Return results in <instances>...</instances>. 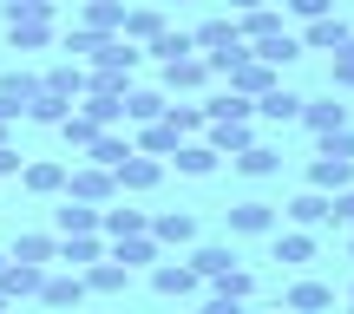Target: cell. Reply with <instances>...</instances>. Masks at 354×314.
I'll list each match as a JSON object with an SVG mask.
<instances>
[{
    "label": "cell",
    "mask_w": 354,
    "mask_h": 314,
    "mask_svg": "<svg viewBox=\"0 0 354 314\" xmlns=\"http://www.w3.org/2000/svg\"><path fill=\"white\" fill-rule=\"evenodd\" d=\"M197 86H210V59H203V52L165 59V92H197Z\"/></svg>",
    "instance_id": "obj_12"
},
{
    "label": "cell",
    "mask_w": 354,
    "mask_h": 314,
    "mask_svg": "<svg viewBox=\"0 0 354 314\" xmlns=\"http://www.w3.org/2000/svg\"><path fill=\"white\" fill-rule=\"evenodd\" d=\"M171 164H177V170H184V177H210V170H216V164H223V157L210 151V138H184V144H177V151H171Z\"/></svg>",
    "instance_id": "obj_22"
},
{
    "label": "cell",
    "mask_w": 354,
    "mask_h": 314,
    "mask_svg": "<svg viewBox=\"0 0 354 314\" xmlns=\"http://www.w3.org/2000/svg\"><path fill=\"white\" fill-rule=\"evenodd\" d=\"M210 288H216V295H236V302H250V295H256V275H250L243 262H230L223 275H210Z\"/></svg>",
    "instance_id": "obj_40"
},
{
    "label": "cell",
    "mask_w": 354,
    "mask_h": 314,
    "mask_svg": "<svg viewBox=\"0 0 354 314\" xmlns=\"http://www.w3.org/2000/svg\"><path fill=\"white\" fill-rule=\"evenodd\" d=\"M105 255V242H99V229H92V236H59V255H53V262H66V268H92Z\"/></svg>",
    "instance_id": "obj_25"
},
{
    "label": "cell",
    "mask_w": 354,
    "mask_h": 314,
    "mask_svg": "<svg viewBox=\"0 0 354 314\" xmlns=\"http://www.w3.org/2000/svg\"><path fill=\"white\" fill-rule=\"evenodd\" d=\"M256 59H263V66H276V72H282V66H295V59H302V39H295L289 33V26H282V33H269V39H256Z\"/></svg>",
    "instance_id": "obj_23"
},
{
    "label": "cell",
    "mask_w": 354,
    "mask_h": 314,
    "mask_svg": "<svg viewBox=\"0 0 354 314\" xmlns=\"http://www.w3.org/2000/svg\"><path fill=\"white\" fill-rule=\"evenodd\" d=\"M125 151H131V138H125V131L112 125V131H99V138L86 144V164H105V170H112V164L125 157Z\"/></svg>",
    "instance_id": "obj_36"
},
{
    "label": "cell",
    "mask_w": 354,
    "mask_h": 314,
    "mask_svg": "<svg viewBox=\"0 0 354 314\" xmlns=\"http://www.w3.org/2000/svg\"><path fill=\"white\" fill-rule=\"evenodd\" d=\"M354 184V157H328V151H315V164H308V190H348Z\"/></svg>",
    "instance_id": "obj_13"
},
{
    "label": "cell",
    "mask_w": 354,
    "mask_h": 314,
    "mask_svg": "<svg viewBox=\"0 0 354 314\" xmlns=\"http://www.w3.org/2000/svg\"><path fill=\"white\" fill-rule=\"evenodd\" d=\"M295 39H302V52L308 46H315V52H335V46H348V39H354V20L322 13V20H302V33H295Z\"/></svg>",
    "instance_id": "obj_4"
},
{
    "label": "cell",
    "mask_w": 354,
    "mask_h": 314,
    "mask_svg": "<svg viewBox=\"0 0 354 314\" xmlns=\"http://www.w3.org/2000/svg\"><path fill=\"white\" fill-rule=\"evenodd\" d=\"M165 118L177 125V138H197V131L210 125V112H203V105H165Z\"/></svg>",
    "instance_id": "obj_42"
},
{
    "label": "cell",
    "mask_w": 354,
    "mask_h": 314,
    "mask_svg": "<svg viewBox=\"0 0 354 314\" xmlns=\"http://www.w3.org/2000/svg\"><path fill=\"white\" fill-rule=\"evenodd\" d=\"M243 308H250V302H236V295H216V288H210L197 314H243Z\"/></svg>",
    "instance_id": "obj_49"
},
{
    "label": "cell",
    "mask_w": 354,
    "mask_h": 314,
    "mask_svg": "<svg viewBox=\"0 0 354 314\" xmlns=\"http://www.w3.org/2000/svg\"><path fill=\"white\" fill-rule=\"evenodd\" d=\"M0 262H7V255H0Z\"/></svg>",
    "instance_id": "obj_60"
},
{
    "label": "cell",
    "mask_w": 354,
    "mask_h": 314,
    "mask_svg": "<svg viewBox=\"0 0 354 314\" xmlns=\"http://www.w3.org/2000/svg\"><path fill=\"white\" fill-rule=\"evenodd\" d=\"M112 177H118V190H158V177H165V157H145L138 144H131V151L112 164Z\"/></svg>",
    "instance_id": "obj_3"
},
{
    "label": "cell",
    "mask_w": 354,
    "mask_h": 314,
    "mask_svg": "<svg viewBox=\"0 0 354 314\" xmlns=\"http://www.w3.org/2000/svg\"><path fill=\"white\" fill-rule=\"evenodd\" d=\"M335 86L354 92V39H348V46H335Z\"/></svg>",
    "instance_id": "obj_48"
},
{
    "label": "cell",
    "mask_w": 354,
    "mask_h": 314,
    "mask_svg": "<svg viewBox=\"0 0 354 314\" xmlns=\"http://www.w3.org/2000/svg\"><path fill=\"white\" fill-rule=\"evenodd\" d=\"M39 92H53V99H86V66L79 59H66V66H53V72H39Z\"/></svg>",
    "instance_id": "obj_19"
},
{
    "label": "cell",
    "mask_w": 354,
    "mask_h": 314,
    "mask_svg": "<svg viewBox=\"0 0 354 314\" xmlns=\"http://www.w3.org/2000/svg\"><path fill=\"white\" fill-rule=\"evenodd\" d=\"M53 131H59V138L73 144V151H86V144L99 138L105 125H99V118H92V112H79V105H73V112H66V118H59V125H53Z\"/></svg>",
    "instance_id": "obj_29"
},
{
    "label": "cell",
    "mask_w": 354,
    "mask_h": 314,
    "mask_svg": "<svg viewBox=\"0 0 354 314\" xmlns=\"http://www.w3.org/2000/svg\"><path fill=\"white\" fill-rule=\"evenodd\" d=\"M7 20H53V0H0Z\"/></svg>",
    "instance_id": "obj_44"
},
{
    "label": "cell",
    "mask_w": 354,
    "mask_h": 314,
    "mask_svg": "<svg viewBox=\"0 0 354 314\" xmlns=\"http://www.w3.org/2000/svg\"><path fill=\"white\" fill-rule=\"evenodd\" d=\"M66 197H79V203H112L118 197V177L105 170V164H79V170H66Z\"/></svg>",
    "instance_id": "obj_1"
},
{
    "label": "cell",
    "mask_w": 354,
    "mask_h": 314,
    "mask_svg": "<svg viewBox=\"0 0 354 314\" xmlns=\"http://www.w3.org/2000/svg\"><path fill=\"white\" fill-rule=\"evenodd\" d=\"M177 144H184V138H177L171 118H151V125H138V151H145V157H171Z\"/></svg>",
    "instance_id": "obj_27"
},
{
    "label": "cell",
    "mask_w": 354,
    "mask_h": 314,
    "mask_svg": "<svg viewBox=\"0 0 354 314\" xmlns=\"http://www.w3.org/2000/svg\"><path fill=\"white\" fill-rule=\"evenodd\" d=\"M0 308H7V295H0Z\"/></svg>",
    "instance_id": "obj_56"
},
{
    "label": "cell",
    "mask_w": 354,
    "mask_h": 314,
    "mask_svg": "<svg viewBox=\"0 0 354 314\" xmlns=\"http://www.w3.org/2000/svg\"><path fill=\"white\" fill-rule=\"evenodd\" d=\"M66 112H73V99H53V92H33V99H26V118H33V125H59Z\"/></svg>",
    "instance_id": "obj_41"
},
{
    "label": "cell",
    "mask_w": 354,
    "mask_h": 314,
    "mask_svg": "<svg viewBox=\"0 0 354 314\" xmlns=\"http://www.w3.org/2000/svg\"><path fill=\"white\" fill-rule=\"evenodd\" d=\"M243 314H276V308H243Z\"/></svg>",
    "instance_id": "obj_53"
},
{
    "label": "cell",
    "mask_w": 354,
    "mask_h": 314,
    "mask_svg": "<svg viewBox=\"0 0 354 314\" xmlns=\"http://www.w3.org/2000/svg\"><path fill=\"white\" fill-rule=\"evenodd\" d=\"M203 131H210V151L216 157H236L243 144H256V118H210Z\"/></svg>",
    "instance_id": "obj_6"
},
{
    "label": "cell",
    "mask_w": 354,
    "mask_h": 314,
    "mask_svg": "<svg viewBox=\"0 0 354 314\" xmlns=\"http://www.w3.org/2000/svg\"><path fill=\"white\" fill-rule=\"evenodd\" d=\"M295 125H308V138H328V131L348 125V105H335V99H302V118H295Z\"/></svg>",
    "instance_id": "obj_16"
},
{
    "label": "cell",
    "mask_w": 354,
    "mask_h": 314,
    "mask_svg": "<svg viewBox=\"0 0 354 314\" xmlns=\"http://www.w3.org/2000/svg\"><path fill=\"white\" fill-rule=\"evenodd\" d=\"M276 229V210H269L263 197H243L236 210H230V236H269Z\"/></svg>",
    "instance_id": "obj_15"
},
{
    "label": "cell",
    "mask_w": 354,
    "mask_h": 314,
    "mask_svg": "<svg viewBox=\"0 0 354 314\" xmlns=\"http://www.w3.org/2000/svg\"><path fill=\"white\" fill-rule=\"evenodd\" d=\"M348 255H354V229H348Z\"/></svg>",
    "instance_id": "obj_54"
},
{
    "label": "cell",
    "mask_w": 354,
    "mask_h": 314,
    "mask_svg": "<svg viewBox=\"0 0 354 314\" xmlns=\"http://www.w3.org/2000/svg\"><path fill=\"white\" fill-rule=\"evenodd\" d=\"M151 236H158V249H190V242H197V216L190 210H158Z\"/></svg>",
    "instance_id": "obj_7"
},
{
    "label": "cell",
    "mask_w": 354,
    "mask_h": 314,
    "mask_svg": "<svg viewBox=\"0 0 354 314\" xmlns=\"http://www.w3.org/2000/svg\"><path fill=\"white\" fill-rule=\"evenodd\" d=\"M289 229H328V190H302V197H289Z\"/></svg>",
    "instance_id": "obj_17"
},
{
    "label": "cell",
    "mask_w": 354,
    "mask_h": 314,
    "mask_svg": "<svg viewBox=\"0 0 354 314\" xmlns=\"http://www.w3.org/2000/svg\"><path fill=\"white\" fill-rule=\"evenodd\" d=\"M20 184L33 190V197H59V190H66V164H26Z\"/></svg>",
    "instance_id": "obj_34"
},
{
    "label": "cell",
    "mask_w": 354,
    "mask_h": 314,
    "mask_svg": "<svg viewBox=\"0 0 354 314\" xmlns=\"http://www.w3.org/2000/svg\"><path fill=\"white\" fill-rule=\"evenodd\" d=\"M158 7H177V0H158Z\"/></svg>",
    "instance_id": "obj_55"
},
{
    "label": "cell",
    "mask_w": 354,
    "mask_h": 314,
    "mask_svg": "<svg viewBox=\"0 0 354 314\" xmlns=\"http://www.w3.org/2000/svg\"><path fill=\"white\" fill-rule=\"evenodd\" d=\"M53 255H59V236H46V229H26V236H13V262H39V268H46Z\"/></svg>",
    "instance_id": "obj_28"
},
{
    "label": "cell",
    "mask_w": 354,
    "mask_h": 314,
    "mask_svg": "<svg viewBox=\"0 0 354 314\" xmlns=\"http://www.w3.org/2000/svg\"><path fill=\"white\" fill-rule=\"evenodd\" d=\"M328 223H335V229H354V184L328 197Z\"/></svg>",
    "instance_id": "obj_45"
},
{
    "label": "cell",
    "mask_w": 354,
    "mask_h": 314,
    "mask_svg": "<svg viewBox=\"0 0 354 314\" xmlns=\"http://www.w3.org/2000/svg\"><path fill=\"white\" fill-rule=\"evenodd\" d=\"M151 288L158 295H171V302H184V295H197L203 288V275L190 262H151Z\"/></svg>",
    "instance_id": "obj_8"
},
{
    "label": "cell",
    "mask_w": 354,
    "mask_h": 314,
    "mask_svg": "<svg viewBox=\"0 0 354 314\" xmlns=\"http://www.w3.org/2000/svg\"><path fill=\"white\" fill-rule=\"evenodd\" d=\"M39 282H46V268L39 262H0V295H7V302H20V295H39Z\"/></svg>",
    "instance_id": "obj_18"
},
{
    "label": "cell",
    "mask_w": 354,
    "mask_h": 314,
    "mask_svg": "<svg viewBox=\"0 0 354 314\" xmlns=\"http://www.w3.org/2000/svg\"><path fill=\"white\" fill-rule=\"evenodd\" d=\"M230 20H236V33H243V46H256V39H269V33H282V13L269 7H250V13H230Z\"/></svg>",
    "instance_id": "obj_24"
},
{
    "label": "cell",
    "mask_w": 354,
    "mask_h": 314,
    "mask_svg": "<svg viewBox=\"0 0 354 314\" xmlns=\"http://www.w3.org/2000/svg\"><path fill=\"white\" fill-rule=\"evenodd\" d=\"M99 210H105V203H79V197H66L59 210H53V236H92V229H99Z\"/></svg>",
    "instance_id": "obj_9"
},
{
    "label": "cell",
    "mask_w": 354,
    "mask_h": 314,
    "mask_svg": "<svg viewBox=\"0 0 354 314\" xmlns=\"http://www.w3.org/2000/svg\"><path fill=\"white\" fill-rule=\"evenodd\" d=\"M53 39V20H7V46L13 52H39Z\"/></svg>",
    "instance_id": "obj_32"
},
{
    "label": "cell",
    "mask_w": 354,
    "mask_h": 314,
    "mask_svg": "<svg viewBox=\"0 0 354 314\" xmlns=\"http://www.w3.org/2000/svg\"><path fill=\"white\" fill-rule=\"evenodd\" d=\"M190 46H197V52H236V46H243V33H236V20L223 13V20H203L197 33H190Z\"/></svg>",
    "instance_id": "obj_21"
},
{
    "label": "cell",
    "mask_w": 354,
    "mask_h": 314,
    "mask_svg": "<svg viewBox=\"0 0 354 314\" xmlns=\"http://www.w3.org/2000/svg\"><path fill=\"white\" fill-rule=\"evenodd\" d=\"M79 302H86V275H79V268L39 282V308H79Z\"/></svg>",
    "instance_id": "obj_20"
},
{
    "label": "cell",
    "mask_w": 354,
    "mask_h": 314,
    "mask_svg": "<svg viewBox=\"0 0 354 314\" xmlns=\"http://www.w3.org/2000/svg\"><path fill=\"white\" fill-rule=\"evenodd\" d=\"M289 308H295V314H328V308H335V288H328V282H308V275H302V282L289 288Z\"/></svg>",
    "instance_id": "obj_26"
},
{
    "label": "cell",
    "mask_w": 354,
    "mask_h": 314,
    "mask_svg": "<svg viewBox=\"0 0 354 314\" xmlns=\"http://www.w3.org/2000/svg\"><path fill=\"white\" fill-rule=\"evenodd\" d=\"M0 314H13V308H0Z\"/></svg>",
    "instance_id": "obj_58"
},
{
    "label": "cell",
    "mask_w": 354,
    "mask_h": 314,
    "mask_svg": "<svg viewBox=\"0 0 354 314\" xmlns=\"http://www.w3.org/2000/svg\"><path fill=\"white\" fill-rule=\"evenodd\" d=\"M112 255H118L125 268H151V262H158V236H151V229H138V236L112 242Z\"/></svg>",
    "instance_id": "obj_31"
},
{
    "label": "cell",
    "mask_w": 354,
    "mask_h": 314,
    "mask_svg": "<svg viewBox=\"0 0 354 314\" xmlns=\"http://www.w3.org/2000/svg\"><path fill=\"white\" fill-rule=\"evenodd\" d=\"M223 79H230V92H236V99H263V92L276 86L282 72H276V66H263V59H256V52H243V59L230 66Z\"/></svg>",
    "instance_id": "obj_2"
},
{
    "label": "cell",
    "mask_w": 354,
    "mask_h": 314,
    "mask_svg": "<svg viewBox=\"0 0 354 314\" xmlns=\"http://www.w3.org/2000/svg\"><path fill=\"white\" fill-rule=\"evenodd\" d=\"M230 262H236V255H230V242H197V249H190V268H197L203 282H210V275H223Z\"/></svg>",
    "instance_id": "obj_38"
},
{
    "label": "cell",
    "mask_w": 354,
    "mask_h": 314,
    "mask_svg": "<svg viewBox=\"0 0 354 314\" xmlns=\"http://www.w3.org/2000/svg\"><path fill=\"white\" fill-rule=\"evenodd\" d=\"M20 170V151H13V144H0V177H13Z\"/></svg>",
    "instance_id": "obj_50"
},
{
    "label": "cell",
    "mask_w": 354,
    "mask_h": 314,
    "mask_svg": "<svg viewBox=\"0 0 354 314\" xmlns=\"http://www.w3.org/2000/svg\"><path fill=\"white\" fill-rule=\"evenodd\" d=\"M105 39H112V33H92V26H73V33H66V52H73V59H92V52H99Z\"/></svg>",
    "instance_id": "obj_43"
},
{
    "label": "cell",
    "mask_w": 354,
    "mask_h": 314,
    "mask_svg": "<svg viewBox=\"0 0 354 314\" xmlns=\"http://www.w3.org/2000/svg\"><path fill=\"white\" fill-rule=\"evenodd\" d=\"M171 92L165 86H125V125H151V118H165Z\"/></svg>",
    "instance_id": "obj_11"
},
{
    "label": "cell",
    "mask_w": 354,
    "mask_h": 314,
    "mask_svg": "<svg viewBox=\"0 0 354 314\" xmlns=\"http://www.w3.org/2000/svg\"><path fill=\"white\" fill-rule=\"evenodd\" d=\"M0 144H13V125H0Z\"/></svg>",
    "instance_id": "obj_52"
},
{
    "label": "cell",
    "mask_w": 354,
    "mask_h": 314,
    "mask_svg": "<svg viewBox=\"0 0 354 314\" xmlns=\"http://www.w3.org/2000/svg\"><path fill=\"white\" fill-rule=\"evenodd\" d=\"M230 164H236V170H243V177H276V170H282V157H276V151H269V144H263V138H256V144H243V151H236V157H230Z\"/></svg>",
    "instance_id": "obj_33"
},
{
    "label": "cell",
    "mask_w": 354,
    "mask_h": 314,
    "mask_svg": "<svg viewBox=\"0 0 354 314\" xmlns=\"http://www.w3.org/2000/svg\"><path fill=\"white\" fill-rule=\"evenodd\" d=\"M348 314H354V302H348Z\"/></svg>",
    "instance_id": "obj_59"
},
{
    "label": "cell",
    "mask_w": 354,
    "mask_h": 314,
    "mask_svg": "<svg viewBox=\"0 0 354 314\" xmlns=\"http://www.w3.org/2000/svg\"><path fill=\"white\" fill-rule=\"evenodd\" d=\"M99 229L112 242H125V236H138V229H151V216L145 210H99Z\"/></svg>",
    "instance_id": "obj_35"
},
{
    "label": "cell",
    "mask_w": 354,
    "mask_h": 314,
    "mask_svg": "<svg viewBox=\"0 0 354 314\" xmlns=\"http://www.w3.org/2000/svg\"><path fill=\"white\" fill-rule=\"evenodd\" d=\"M145 52H158V66H165V59H184V52H197V46H190V33H184V26H165V33H151V39H145Z\"/></svg>",
    "instance_id": "obj_39"
},
{
    "label": "cell",
    "mask_w": 354,
    "mask_h": 314,
    "mask_svg": "<svg viewBox=\"0 0 354 314\" xmlns=\"http://www.w3.org/2000/svg\"><path fill=\"white\" fill-rule=\"evenodd\" d=\"M250 105H256V118H263V125H295V118H302V92H289L282 79L263 92V99H250Z\"/></svg>",
    "instance_id": "obj_5"
},
{
    "label": "cell",
    "mask_w": 354,
    "mask_h": 314,
    "mask_svg": "<svg viewBox=\"0 0 354 314\" xmlns=\"http://www.w3.org/2000/svg\"><path fill=\"white\" fill-rule=\"evenodd\" d=\"M348 302H354V288H348Z\"/></svg>",
    "instance_id": "obj_57"
},
{
    "label": "cell",
    "mask_w": 354,
    "mask_h": 314,
    "mask_svg": "<svg viewBox=\"0 0 354 314\" xmlns=\"http://www.w3.org/2000/svg\"><path fill=\"white\" fill-rule=\"evenodd\" d=\"M79 20H86L92 33H118V26H125V0H86Z\"/></svg>",
    "instance_id": "obj_37"
},
{
    "label": "cell",
    "mask_w": 354,
    "mask_h": 314,
    "mask_svg": "<svg viewBox=\"0 0 354 314\" xmlns=\"http://www.w3.org/2000/svg\"><path fill=\"white\" fill-rule=\"evenodd\" d=\"M269 249H276V262H289V268H308L315 262V229H269Z\"/></svg>",
    "instance_id": "obj_14"
},
{
    "label": "cell",
    "mask_w": 354,
    "mask_h": 314,
    "mask_svg": "<svg viewBox=\"0 0 354 314\" xmlns=\"http://www.w3.org/2000/svg\"><path fill=\"white\" fill-rule=\"evenodd\" d=\"M0 92H13V99L26 105V99L39 92V79H33V72H0Z\"/></svg>",
    "instance_id": "obj_47"
},
{
    "label": "cell",
    "mask_w": 354,
    "mask_h": 314,
    "mask_svg": "<svg viewBox=\"0 0 354 314\" xmlns=\"http://www.w3.org/2000/svg\"><path fill=\"white\" fill-rule=\"evenodd\" d=\"M79 275H86V295H125L131 288V268L118 262V255H99V262L79 268Z\"/></svg>",
    "instance_id": "obj_10"
},
{
    "label": "cell",
    "mask_w": 354,
    "mask_h": 314,
    "mask_svg": "<svg viewBox=\"0 0 354 314\" xmlns=\"http://www.w3.org/2000/svg\"><path fill=\"white\" fill-rule=\"evenodd\" d=\"M223 7H230V13H250V7H263V0H223Z\"/></svg>",
    "instance_id": "obj_51"
},
{
    "label": "cell",
    "mask_w": 354,
    "mask_h": 314,
    "mask_svg": "<svg viewBox=\"0 0 354 314\" xmlns=\"http://www.w3.org/2000/svg\"><path fill=\"white\" fill-rule=\"evenodd\" d=\"M165 7H125V26H118V33H125V39H138V46H145V39H151V33H165Z\"/></svg>",
    "instance_id": "obj_30"
},
{
    "label": "cell",
    "mask_w": 354,
    "mask_h": 314,
    "mask_svg": "<svg viewBox=\"0 0 354 314\" xmlns=\"http://www.w3.org/2000/svg\"><path fill=\"white\" fill-rule=\"evenodd\" d=\"M282 13L289 20H322V13H335V0H282Z\"/></svg>",
    "instance_id": "obj_46"
}]
</instances>
